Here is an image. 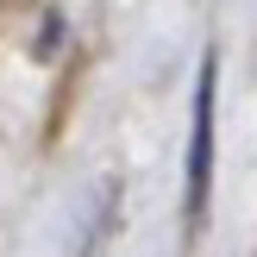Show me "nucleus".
<instances>
[{"mask_svg":"<svg viewBox=\"0 0 257 257\" xmlns=\"http://www.w3.org/2000/svg\"><path fill=\"white\" fill-rule=\"evenodd\" d=\"M213 94H220V63L201 57L195 113H188V170H182V226H188V238L207 226V201H213Z\"/></svg>","mask_w":257,"mask_h":257,"instance_id":"obj_1","label":"nucleus"}]
</instances>
